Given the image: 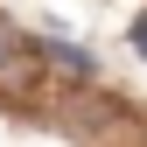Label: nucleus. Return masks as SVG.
Here are the masks:
<instances>
[{
  "label": "nucleus",
  "mask_w": 147,
  "mask_h": 147,
  "mask_svg": "<svg viewBox=\"0 0 147 147\" xmlns=\"http://www.w3.org/2000/svg\"><path fill=\"white\" fill-rule=\"evenodd\" d=\"M42 56L49 49H35L28 28H14L7 14H0V84H35L42 77Z\"/></svg>",
  "instance_id": "f257e3e1"
},
{
  "label": "nucleus",
  "mask_w": 147,
  "mask_h": 147,
  "mask_svg": "<svg viewBox=\"0 0 147 147\" xmlns=\"http://www.w3.org/2000/svg\"><path fill=\"white\" fill-rule=\"evenodd\" d=\"M49 63H63L70 77H84V70H91V56H84V49H63V42H49Z\"/></svg>",
  "instance_id": "f03ea898"
},
{
  "label": "nucleus",
  "mask_w": 147,
  "mask_h": 147,
  "mask_svg": "<svg viewBox=\"0 0 147 147\" xmlns=\"http://www.w3.org/2000/svg\"><path fill=\"white\" fill-rule=\"evenodd\" d=\"M133 49H140V56H147V14H140V21H133Z\"/></svg>",
  "instance_id": "7ed1b4c3"
}]
</instances>
